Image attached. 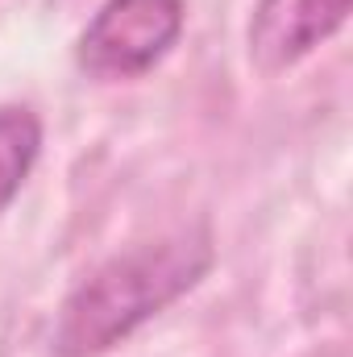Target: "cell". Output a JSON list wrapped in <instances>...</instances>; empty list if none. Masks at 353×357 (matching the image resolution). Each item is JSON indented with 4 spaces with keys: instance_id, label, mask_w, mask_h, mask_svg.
Returning <instances> with one entry per match:
<instances>
[{
    "instance_id": "1",
    "label": "cell",
    "mask_w": 353,
    "mask_h": 357,
    "mask_svg": "<svg viewBox=\"0 0 353 357\" xmlns=\"http://www.w3.org/2000/svg\"><path fill=\"white\" fill-rule=\"evenodd\" d=\"M212 262L216 258L204 229L158 237L108 258L63 299L50 328L54 357H100L117 349L158 312L179 303Z\"/></svg>"
},
{
    "instance_id": "2",
    "label": "cell",
    "mask_w": 353,
    "mask_h": 357,
    "mask_svg": "<svg viewBox=\"0 0 353 357\" xmlns=\"http://www.w3.org/2000/svg\"><path fill=\"white\" fill-rule=\"evenodd\" d=\"M183 0H104L75 42V67L91 79H137L183 38Z\"/></svg>"
},
{
    "instance_id": "3",
    "label": "cell",
    "mask_w": 353,
    "mask_h": 357,
    "mask_svg": "<svg viewBox=\"0 0 353 357\" xmlns=\"http://www.w3.org/2000/svg\"><path fill=\"white\" fill-rule=\"evenodd\" d=\"M350 8L353 0H258L246 29L254 71L274 79L299 67L350 21Z\"/></svg>"
},
{
    "instance_id": "4",
    "label": "cell",
    "mask_w": 353,
    "mask_h": 357,
    "mask_svg": "<svg viewBox=\"0 0 353 357\" xmlns=\"http://www.w3.org/2000/svg\"><path fill=\"white\" fill-rule=\"evenodd\" d=\"M42 154V121L25 104L0 108V212L21 195Z\"/></svg>"
}]
</instances>
